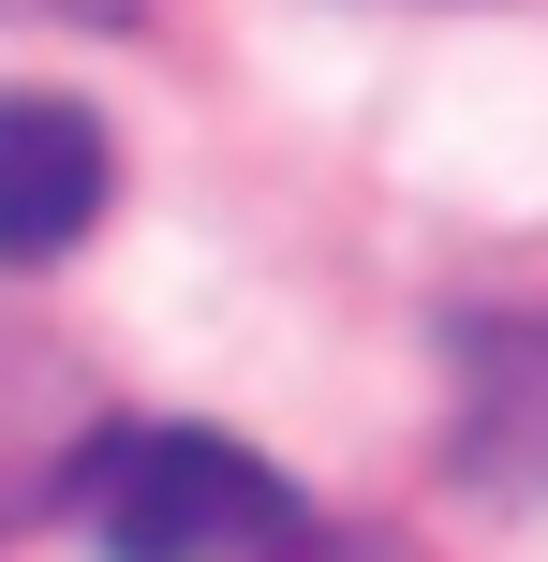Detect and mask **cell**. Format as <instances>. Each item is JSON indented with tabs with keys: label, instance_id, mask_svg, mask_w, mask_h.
Here are the masks:
<instances>
[{
	"label": "cell",
	"instance_id": "1",
	"mask_svg": "<svg viewBox=\"0 0 548 562\" xmlns=\"http://www.w3.org/2000/svg\"><path fill=\"white\" fill-rule=\"evenodd\" d=\"M75 518L104 562H297L312 504L237 429H104L75 459Z\"/></svg>",
	"mask_w": 548,
	"mask_h": 562
},
{
	"label": "cell",
	"instance_id": "2",
	"mask_svg": "<svg viewBox=\"0 0 548 562\" xmlns=\"http://www.w3.org/2000/svg\"><path fill=\"white\" fill-rule=\"evenodd\" d=\"M104 193H119L104 119L59 104V89H0V267H59V252H89Z\"/></svg>",
	"mask_w": 548,
	"mask_h": 562
},
{
	"label": "cell",
	"instance_id": "3",
	"mask_svg": "<svg viewBox=\"0 0 548 562\" xmlns=\"http://www.w3.org/2000/svg\"><path fill=\"white\" fill-rule=\"evenodd\" d=\"M460 488L474 504H548V311H474L460 326Z\"/></svg>",
	"mask_w": 548,
	"mask_h": 562
},
{
	"label": "cell",
	"instance_id": "4",
	"mask_svg": "<svg viewBox=\"0 0 548 562\" xmlns=\"http://www.w3.org/2000/svg\"><path fill=\"white\" fill-rule=\"evenodd\" d=\"M75 459H89V400H75V370H59L45 340L0 311V518L75 504Z\"/></svg>",
	"mask_w": 548,
	"mask_h": 562
},
{
	"label": "cell",
	"instance_id": "5",
	"mask_svg": "<svg viewBox=\"0 0 548 562\" xmlns=\"http://www.w3.org/2000/svg\"><path fill=\"white\" fill-rule=\"evenodd\" d=\"M0 15H30V30H119L134 0H0Z\"/></svg>",
	"mask_w": 548,
	"mask_h": 562
}]
</instances>
